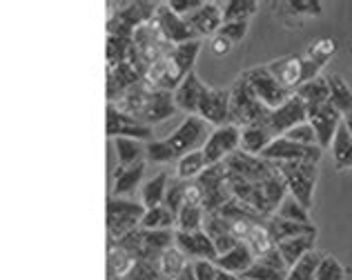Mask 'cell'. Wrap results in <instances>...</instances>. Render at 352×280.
<instances>
[{"label": "cell", "instance_id": "1", "mask_svg": "<svg viewBox=\"0 0 352 280\" xmlns=\"http://www.w3.org/2000/svg\"><path fill=\"white\" fill-rule=\"evenodd\" d=\"M270 111L261 100L256 98L252 87L248 85L243 76H239L236 82L230 89V114H232V125L236 127H267ZM274 136V134H272Z\"/></svg>", "mask_w": 352, "mask_h": 280}, {"label": "cell", "instance_id": "2", "mask_svg": "<svg viewBox=\"0 0 352 280\" xmlns=\"http://www.w3.org/2000/svg\"><path fill=\"white\" fill-rule=\"evenodd\" d=\"M136 263H159L163 251L176 245V231H154L138 227L132 233H127L120 240H116Z\"/></svg>", "mask_w": 352, "mask_h": 280}, {"label": "cell", "instance_id": "3", "mask_svg": "<svg viewBox=\"0 0 352 280\" xmlns=\"http://www.w3.org/2000/svg\"><path fill=\"white\" fill-rule=\"evenodd\" d=\"M265 67L285 89H290L294 93L308 80L319 78V73H321V65H317L312 58H308L305 54L303 56H296V54L283 56V58H276L272 62H267Z\"/></svg>", "mask_w": 352, "mask_h": 280}, {"label": "cell", "instance_id": "4", "mask_svg": "<svg viewBox=\"0 0 352 280\" xmlns=\"http://www.w3.org/2000/svg\"><path fill=\"white\" fill-rule=\"evenodd\" d=\"M147 207L143 202L109 196L107 200V233L112 240H120L143 225Z\"/></svg>", "mask_w": 352, "mask_h": 280}, {"label": "cell", "instance_id": "5", "mask_svg": "<svg viewBox=\"0 0 352 280\" xmlns=\"http://www.w3.org/2000/svg\"><path fill=\"white\" fill-rule=\"evenodd\" d=\"M212 132H214V127H212L208 120H203L199 114H192V116H185L183 123L165 140H168V145L172 147V152L179 158H183L192 152H203V147H206Z\"/></svg>", "mask_w": 352, "mask_h": 280}, {"label": "cell", "instance_id": "6", "mask_svg": "<svg viewBox=\"0 0 352 280\" xmlns=\"http://www.w3.org/2000/svg\"><path fill=\"white\" fill-rule=\"evenodd\" d=\"M276 170L281 172L290 196H294L305 209H312L314 187L319 180L317 163H276Z\"/></svg>", "mask_w": 352, "mask_h": 280}, {"label": "cell", "instance_id": "7", "mask_svg": "<svg viewBox=\"0 0 352 280\" xmlns=\"http://www.w3.org/2000/svg\"><path fill=\"white\" fill-rule=\"evenodd\" d=\"M197 180L203 191V209H206V213H217L221 207H226L234 198L232 189L228 185V172L223 163L208 167Z\"/></svg>", "mask_w": 352, "mask_h": 280}, {"label": "cell", "instance_id": "8", "mask_svg": "<svg viewBox=\"0 0 352 280\" xmlns=\"http://www.w3.org/2000/svg\"><path fill=\"white\" fill-rule=\"evenodd\" d=\"M245 80H248V85L252 87V91L256 93V98L263 102V105L267 109H276V107H281L285 100H288L290 96H294V91L290 89H285L279 80H276L270 71H267V67L263 65V67H252V69H248L241 73Z\"/></svg>", "mask_w": 352, "mask_h": 280}, {"label": "cell", "instance_id": "9", "mask_svg": "<svg viewBox=\"0 0 352 280\" xmlns=\"http://www.w3.org/2000/svg\"><path fill=\"white\" fill-rule=\"evenodd\" d=\"M226 165V172L230 176H236V178L245 180V183H263L267 180L270 176L276 174V165L265 161V158L261 156H248L243 152H236L228 158V161L223 163Z\"/></svg>", "mask_w": 352, "mask_h": 280}, {"label": "cell", "instance_id": "10", "mask_svg": "<svg viewBox=\"0 0 352 280\" xmlns=\"http://www.w3.org/2000/svg\"><path fill=\"white\" fill-rule=\"evenodd\" d=\"M107 136L109 138H132L141 143L154 140V129L150 125H143L141 120L125 114L112 102H107Z\"/></svg>", "mask_w": 352, "mask_h": 280}, {"label": "cell", "instance_id": "11", "mask_svg": "<svg viewBox=\"0 0 352 280\" xmlns=\"http://www.w3.org/2000/svg\"><path fill=\"white\" fill-rule=\"evenodd\" d=\"M239 149H241V127L226 125V127H217L212 132L206 147H203V156H206L208 167H214L226 163Z\"/></svg>", "mask_w": 352, "mask_h": 280}, {"label": "cell", "instance_id": "12", "mask_svg": "<svg viewBox=\"0 0 352 280\" xmlns=\"http://www.w3.org/2000/svg\"><path fill=\"white\" fill-rule=\"evenodd\" d=\"M321 156H323V149L321 147H303V145H296L288 138H274L270 147L265 149L261 154V158L270 163H321Z\"/></svg>", "mask_w": 352, "mask_h": 280}, {"label": "cell", "instance_id": "13", "mask_svg": "<svg viewBox=\"0 0 352 280\" xmlns=\"http://www.w3.org/2000/svg\"><path fill=\"white\" fill-rule=\"evenodd\" d=\"M308 120V105L296 96H290L281 107L270 111V120H267V129L274 134V138L285 136L292 127L301 125Z\"/></svg>", "mask_w": 352, "mask_h": 280}, {"label": "cell", "instance_id": "14", "mask_svg": "<svg viewBox=\"0 0 352 280\" xmlns=\"http://www.w3.org/2000/svg\"><path fill=\"white\" fill-rule=\"evenodd\" d=\"M199 116L203 120H208L214 129L232 125V114H230V89L206 87L199 102Z\"/></svg>", "mask_w": 352, "mask_h": 280}, {"label": "cell", "instance_id": "15", "mask_svg": "<svg viewBox=\"0 0 352 280\" xmlns=\"http://www.w3.org/2000/svg\"><path fill=\"white\" fill-rule=\"evenodd\" d=\"M308 123L317 134V145L321 149H330L332 140L337 136V129L344 123V116L332 107V102H326V105L319 107H308Z\"/></svg>", "mask_w": 352, "mask_h": 280}, {"label": "cell", "instance_id": "16", "mask_svg": "<svg viewBox=\"0 0 352 280\" xmlns=\"http://www.w3.org/2000/svg\"><path fill=\"white\" fill-rule=\"evenodd\" d=\"M154 21L159 25L161 34L165 36V40L170 45H183L190 40H199V36L194 34V30L188 25L183 16L172 12L168 3H159V9L154 14Z\"/></svg>", "mask_w": 352, "mask_h": 280}, {"label": "cell", "instance_id": "17", "mask_svg": "<svg viewBox=\"0 0 352 280\" xmlns=\"http://www.w3.org/2000/svg\"><path fill=\"white\" fill-rule=\"evenodd\" d=\"M176 247H179L185 258L197 263V260H210L214 263L219 258V251L214 247V242L208 236L206 231H192V233H185V231H176Z\"/></svg>", "mask_w": 352, "mask_h": 280}, {"label": "cell", "instance_id": "18", "mask_svg": "<svg viewBox=\"0 0 352 280\" xmlns=\"http://www.w3.org/2000/svg\"><path fill=\"white\" fill-rule=\"evenodd\" d=\"M141 80H143L141 71L129 60L114 65V67H107V100L112 102V105H116V102Z\"/></svg>", "mask_w": 352, "mask_h": 280}, {"label": "cell", "instance_id": "19", "mask_svg": "<svg viewBox=\"0 0 352 280\" xmlns=\"http://www.w3.org/2000/svg\"><path fill=\"white\" fill-rule=\"evenodd\" d=\"M288 272L290 267L285 265V260L281 258L279 249L276 245L267 251V254L258 256L252 267L241 276V278H248V280H288Z\"/></svg>", "mask_w": 352, "mask_h": 280}, {"label": "cell", "instance_id": "20", "mask_svg": "<svg viewBox=\"0 0 352 280\" xmlns=\"http://www.w3.org/2000/svg\"><path fill=\"white\" fill-rule=\"evenodd\" d=\"M185 21L199 38L201 36H217L223 27V7L219 3H203L194 14L185 16Z\"/></svg>", "mask_w": 352, "mask_h": 280}, {"label": "cell", "instance_id": "21", "mask_svg": "<svg viewBox=\"0 0 352 280\" xmlns=\"http://www.w3.org/2000/svg\"><path fill=\"white\" fill-rule=\"evenodd\" d=\"M206 87L208 85H203V80L197 76V71L188 73L181 85L174 89L176 109L185 111V116L199 114V102H201V96H203V91H206Z\"/></svg>", "mask_w": 352, "mask_h": 280}, {"label": "cell", "instance_id": "22", "mask_svg": "<svg viewBox=\"0 0 352 280\" xmlns=\"http://www.w3.org/2000/svg\"><path fill=\"white\" fill-rule=\"evenodd\" d=\"M176 111L174 105V93L172 91H161V89H152V93L147 96V102L143 111L138 114V120L143 125H154V123H161V120L170 118Z\"/></svg>", "mask_w": 352, "mask_h": 280}, {"label": "cell", "instance_id": "23", "mask_svg": "<svg viewBox=\"0 0 352 280\" xmlns=\"http://www.w3.org/2000/svg\"><path fill=\"white\" fill-rule=\"evenodd\" d=\"M256 260V256L252 254V249H250L245 242H239L236 247H232L230 251H226L223 256H219L214 260L217 269L221 272H228V274H234V276H243L252 263Z\"/></svg>", "mask_w": 352, "mask_h": 280}, {"label": "cell", "instance_id": "24", "mask_svg": "<svg viewBox=\"0 0 352 280\" xmlns=\"http://www.w3.org/2000/svg\"><path fill=\"white\" fill-rule=\"evenodd\" d=\"M265 227L270 231V236L274 240V245H279L283 240L290 238H299V236H317V227L314 225H301V222H292V220H283V218H267Z\"/></svg>", "mask_w": 352, "mask_h": 280}, {"label": "cell", "instance_id": "25", "mask_svg": "<svg viewBox=\"0 0 352 280\" xmlns=\"http://www.w3.org/2000/svg\"><path fill=\"white\" fill-rule=\"evenodd\" d=\"M203 231L208 233L214 242V247L219 251V256H223L226 251H230L232 247L239 245V240L230 233L226 220L219 216V213H206V222H203Z\"/></svg>", "mask_w": 352, "mask_h": 280}, {"label": "cell", "instance_id": "26", "mask_svg": "<svg viewBox=\"0 0 352 280\" xmlns=\"http://www.w3.org/2000/svg\"><path fill=\"white\" fill-rule=\"evenodd\" d=\"M274 140L272 132L267 127H258V125H252V127H241V149L239 152H243L248 156H261L270 143Z\"/></svg>", "mask_w": 352, "mask_h": 280}, {"label": "cell", "instance_id": "27", "mask_svg": "<svg viewBox=\"0 0 352 280\" xmlns=\"http://www.w3.org/2000/svg\"><path fill=\"white\" fill-rule=\"evenodd\" d=\"M134 265H136V260L129 256L116 240L109 238V247H107V278L109 280H123L129 272H132Z\"/></svg>", "mask_w": 352, "mask_h": 280}, {"label": "cell", "instance_id": "28", "mask_svg": "<svg viewBox=\"0 0 352 280\" xmlns=\"http://www.w3.org/2000/svg\"><path fill=\"white\" fill-rule=\"evenodd\" d=\"M145 176V163H138L132 167H116L114 172V196L125 198L127 194H132L138 185H141Z\"/></svg>", "mask_w": 352, "mask_h": 280}, {"label": "cell", "instance_id": "29", "mask_svg": "<svg viewBox=\"0 0 352 280\" xmlns=\"http://www.w3.org/2000/svg\"><path fill=\"white\" fill-rule=\"evenodd\" d=\"M314 242H317V236H299V238H290V240L279 242L276 249H279L285 265L292 267L299 263L303 256H308L310 251H314Z\"/></svg>", "mask_w": 352, "mask_h": 280}, {"label": "cell", "instance_id": "30", "mask_svg": "<svg viewBox=\"0 0 352 280\" xmlns=\"http://www.w3.org/2000/svg\"><path fill=\"white\" fill-rule=\"evenodd\" d=\"M114 147H116V156H118V167H132V165L147 161L145 143H141V140L114 138Z\"/></svg>", "mask_w": 352, "mask_h": 280}, {"label": "cell", "instance_id": "31", "mask_svg": "<svg viewBox=\"0 0 352 280\" xmlns=\"http://www.w3.org/2000/svg\"><path fill=\"white\" fill-rule=\"evenodd\" d=\"M168 185H170V176L161 172L156 174L154 178H150L141 189V202L145 205L147 209L161 207L165 205V194H168Z\"/></svg>", "mask_w": 352, "mask_h": 280}, {"label": "cell", "instance_id": "32", "mask_svg": "<svg viewBox=\"0 0 352 280\" xmlns=\"http://www.w3.org/2000/svg\"><path fill=\"white\" fill-rule=\"evenodd\" d=\"M328 85H330L332 107H335L344 118L350 116L352 114V89H350V85L341 76H337V73L328 76Z\"/></svg>", "mask_w": 352, "mask_h": 280}, {"label": "cell", "instance_id": "33", "mask_svg": "<svg viewBox=\"0 0 352 280\" xmlns=\"http://www.w3.org/2000/svg\"><path fill=\"white\" fill-rule=\"evenodd\" d=\"M296 96H299L308 107H319V105H326L330 102V85H328V78H314L308 80L305 85H301L296 89Z\"/></svg>", "mask_w": 352, "mask_h": 280}, {"label": "cell", "instance_id": "34", "mask_svg": "<svg viewBox=\"0 0 352 280\" xmlns=\"http://www.w3.org/2000/svg\"><path fill=\"white\" fill-rule=\"evenodd\" d=\"M332 161H335L337 170H350L352 167V136L348 132V127L341 123L337 129V136L332 140Z\"/></svg>", "mask_w": 352, "mask_h": 280}, {"label": "cell", "instance_id": "35", "mask_svg": "<svg viewBox=\"0 0 352 280\" xmlns=\"http://www.w3.org/2000/svg\"><path fill=\"white\" fill-rule=\"evenodd\" d=\"M206 170H208V161H206V156H203V152H192L188 156L179 158V163H176V178L197 180Z\"/></svg>", "mask_w": 352, "mask_h": 280}, {"label": "cell", "instance_id": "36", "mask_svg": "<svg viewBox=\"0 0 352 280\" xmlns=\"http://www.w3.org/2000/svg\"><path fill=\"white\" fill-rule=\"evenodd\" d=\"M141 227L154 229V231H176V213L165 207V205L154 207V209H147Z\"/></svg>", "mask_w": 352, "mask_h": 280}, {"label": "cell", "instance_id": "37", "mask_svg": "<svg viewBox=\"0 0 352 280\" xmlns=\"http://www.w3.org/2000/svg\"><path fill=\"white\" fill-rule=\"evenodd\" d=\"M203 222H206V209L201 205H185L179 211V216H176V231H201Z\"/></svg>", "mask_w": 352, "mask_h": 280}, {"label": "cell", "instance_id": "38", "mask_svg": "<svg viewBox=\"0 0 352 280\" xmlns=\"http://www.w3.org/2000/svg\"><path fill=\"white\" fill-rule=\"evenodd\" d=\"M256 12V0H230L223 5V23H248Z\"/></svg>", "mask_w": 352, "mask_h": 280}, {"label": "cell", "instance_id": "39", "mask_svg": "<svg viewBox=\"0 0 352 280\" xmlns=\"http://www.w3.org/2000/svg\"><path fill=\"white\" fill-rule=\"evenodd\" d=\"M190 260L185 258V254L179 247H170L168 251H163V256L159 258V269L163 278H179V274L185 269Z\"/></svg>", "mask_w": 352, "mask_h": 280}, {"label": "cell", "instance_id": "40", "mask_svg": "<svg viewBox=\"0 0 352 280\" xmlns=\"http://www.w3.org/2000/svg\"><path fill=\"white\" fill-rule=\"evenodd\" d=\"M199 51H201V40H190L183 45H174L172 58L185 73H192L194 65H197V58H199Z\"/></svg>", "mask_w": 352, "mask_h": 280}, {"label": "cell", "instance_id": "41", "mask_svg": "<svg viewBox=\"0 0 352 280\" xmlns=\"http://www.w3.org/2000/svg\"><path fill=\"white\" fill-rule=\"evenodd\" d=\"M276 218H283V220H292V222H301V225H312L310 220V209H305L303 205L294 198V196H288L281 205L279 209L274 213Z\"/></svg>", "mask_w": 352, "mask_h": 280}, {"label": "cell", "instance_id": "42", "mask_svg": "<svg viewBox=\"0 0 352 280\" xmlns=\"http://www.w3.org/2000/svg\"><path fill=\"white\" fill-rule=\"evenodd\" d=\"M245 245L252 249V254L258 258V256H263V254H267L272 247H274V240H272V236H270V231H267V227H265V220L263 222H258V225H254L252 227V231L248 233V238L243 240Z\"/></svg>", "mask_w": 352, "mask_h": 280}, {"label": "cell", "instance_id": "43", "mask_svg": "<svg viewBox=\"0 0 352 280\" xmlns=\"http://www.w3.org/2000/svg\"><path fill=\"white\" fill-rule=\"evenodd\" d=\"M145 154H147V161L156 163V165H172V163H179V156L172 152V147L168 145L165 138H154L150 143H145Z\"/></svg>", "mask_w": 352, "mask_h": 280}, {"label": "cell", "instance_id": "44", "mask_svg": "<svg viewBox=\"0 0 352 280\" xmlns=\"http://www.w3.org/2000/svg\"><path fill=\"white\" fill-rule=\"evenodd\" d=\"M323 254L321 251H310L308 256H303L299 263L290 267L288 272V280H314V274H317V267L321 263Z\"/></svg>", "mask_w": 352, "mask_h": 280}, {"label": "cell", "instance_id": "45", "mask_svg": "<svg viewBox=\"0 0 352 280\" xmlns=\"http://www.w3.org/2000/svg\"><path fill=\"white\" fill-rule=\"evenodd\" d=\"M132 51V38L125 36H107V67L127 62Z\"/></svg>", "mask_w": 352, "mask_h": 280}, {"label": "cell", "instance_id": "46", "mask_svg": "<svg viewBox=\"0 0 352 280\" xmlns=\"http://www.w3.org/2000/svg\"><path fill=\"white\" fill-rule=\"evenodd\" d=\"M188 205V180H181V178H170L168 185V194H165V207L172 209L176 216L179 211Z\"/></svg>", "mask_w": 352, "mask_h": 280}, {"label": "cell", "instance_id": "47", "mask_svg": "<svg viewBox=\"0 0 352 280\" xmlns=\"http://www.w3.org/2000/svg\"><path fill=\"white\" fill-rule=\"evenodd\" d=\"M314 280H346V267L339 263L337 256L323 254L317 267V274H314Z\"/></svg>", "mask_w": 352, "mask_h": 280}, {"label": "cell", "instance_id": "48", "mask_svg": "<svg viewBox=\"0 0 352 280\" xmlns=\"http://www.w3.org/2000/svg\"><path fill=\"white\" fill-rule=\"evenodd\" d=\"M337 51V40H332V38H319V40H314L310 47H308V58H312L317 65H326L332 56H335Z\"/></svg>", "mask_w": 352, "mask_h": 280}, {"label": "cell", "instance_id": "49", "mask_svg": "<svg viewBox=\"0 0 352 280\" xmlns=\"http://www.w3.org/2000/svg\"><path fill=\"white\" fill-rule=\"evenodd\" d=\"M283 138H288V140H292V143L303 145V147H319L317 145V134H314V129H312V125L308 123V120L301 123V125L292 127Z\"/></svg>", "mask_w": 352, "mask_h": 280}, {"label": "cell", "instance_id": "50", "mask_svg": "<svg viewBox=\"0 0 352 280\" xmlns=\"http://www.w3.org/2000/svg\"><path fill=\"white\" fill-rule=\"evenodd\" d=\"M161 269L159 263H136L123 280H161Z\"/></svg>", "mask_w": 352, "mask_h": 280}, {"label": "cell", "instance_id": "51", "mask_svg": "<svg viewBox=\"0 0 352 280\" xmlns=\"http://www.w3.org/2000/svg\"><path fill=\"white\" fill-rule=\"evenodd\" d=\"M219 34L228 38L232 45L241 43L248 34V23H223V27L219 30Z\"/></svg>", "mask_w": 352, "mask_h": 280}, {"label": "cell", "instance_id": "52", "mask_svg": "<svg viewBox=\"0 0 352 280\" xmlns=\"http://www.w3.org/2000/svg\"><path fill=\"white\" fill-rule=\"evenodd\" d=\"M288 7L303 16H319L323 12V5L317 3V0H292V3H288Z\"/></svg>", "mask_w": 352, "mask_h": 280}, {"label": "cell", "instance_id": "53", "mask_svg": "<svg viewBox=\"0 0 352 280\" xmlns=\"http://www.w3.org/2000/svg\"><path fill=\"white\" fill-rule=\"evenodd\" d=\"M170 9L172 12H176L179 16H190V14H194L197 9L203 5V0H170Z\"/></svg>", "mask_w": 352, "mask_h": 280}, {"label": "cell", "instance_id": "54", "mask_svg": "<svg viewBox=\"0 0 352 280\" xmlns=\"http://www.w3.org/2000/svg\"><path fill=\"white\" fill-rule=\"evenodd\" d=\"M194 274H197V280H217L219 269L210 260H197L194 263Z\"/></svg>", "mask_w": 352, "mask_h": 280}, {"label": "cell", "instance_id": "55", "mask_svg": "<svg viewBox=\"0 0 352 280\" xmlns=\"http://www.w3.org/2000/svg\"><path fill=\"white\" fill-rule=\"evenodd\" d=\"M232 43H230L228 38H223L221 34H217V36H212V40H210V49H212V54L214 56H228L230 51H232Z\"/></svg>", "mask_w": 352, "mask_h": 280}, {"label": "cell", "instance_id": "56", "mask_svg": "<svg viewBox=\"0 0 352 280\" xmlns=\"http://www.w3.org/2000/svg\"><path fill=\"white\" fill-rule=\"evenodd\" d=\"M179 280H197V274H194V263L185 265V269L179 274Z\"/></svg>", "mask_w": 352, "mask_h": 280}, {"label": "cell", "instance_id": "57", "mask_svg": "<svg viewBox=\"0 0 352 280\" xmlns=\"http://www.w3.org/2000/svg\"><path fill=\"white\" fill-rule=\"evenodd\" d=\"M217 280H241V276H234V274H228V272H221L217 274Z\"/></svg>", "mask_w": 352, "mask_h": 280}, {"label": "cell", "instance_id": "58", "mask_svg": "<svg viewBox=\"0 0 352 280\" xmlns=\"http://www.w3.org/2000/svg\"><path fill=\"white\" fill-rule=\"evenodd\" d=\"M344 125L348 127V132H350V136H352V114L344 118Z\"/></svg>", "mask_w": 352, "mask_h": 280}, {"label": "cell", "instance_id": "59", "mask_svg": "<svg viewBox=\"0 0 352 280\" xmlns=\"http://www.w3.org/2000/svg\"><path fill=\"white\" fill-rule=\"evenodd\" d=\"M161 280H179V278H161Z\"/></svg>", "mask_w": 352, "mask_h": 280}, {"label": "cell", "instance_id": "60", "mask_svg": "<svg viewBox=\"0 0 352 280\" xmlns=\"http://www.w3.org/2000/svg\"><path fill=\"white\" fill-rule=\"evenodd\" d=\"M241 280H248V278H241Z\"/></svg>", "mask_w": 352, "mask_h": 280}]
</instances>
